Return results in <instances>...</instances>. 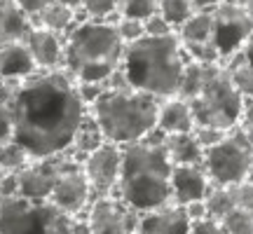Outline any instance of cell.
<instances>
[{
    "label": "cell",
    "mask_w": 253,
    "mask_h": 234,
    "mask_svg": "<svg viewBox=\"0 0 253 234\" xmlns=\"http://www.w3.org/2000/svg\"><path fill=\"white\" fill-rule=\"evenodd\" d=\"M78 82L66 71H36L12 91V141L31 159H47L71 150L75 131L87 117Z\"/></svg>",
    "instance_id": "cell-1"
},
{
    "label": "cell",
    "mask_w": 253,
    "mask_h": 234,
    "mask_svg": "<svg viewBox=\"0 0 253 234\" xmlns=\"http://www.w3.org/2000/svg\"><path fill=\"white\" fill-rule=\"evenodd\" d=\"M173 164L164 148V136L155 131L138 143L122 148V173L118 197L136 213H150L171 201Z\"/></svg>",
    "instance_id": "cell-2"
},
{
    "label": "cell",
    "mask_w": 253,
    "mask_h": 234,
    "mask_svg": "<svg viewBox=\"0 0 253 234\" xmlns=\"http://www.w3.org/2000/svg\"><path fill=\"white\" fill-rule=\"evenodd\" d=\"M188 56L183 54L178 36L141 38L125 47L122 73L131 89L145 91L155 99L167 101L178 96Z\"/></svg>",
    "instance_id": "cell-3"
},
{
    "label": "cell",
    "mask_w": 253,
    "mask_h": 234,
    "mask_svg": "<svg viewBox=\"0 0 253 234\" xmlns=\"http://www.w3.org/2000/svg\"><path fill=\"white\" fill-rule=\"evenodd\" d=\"M125 47L115 21L84 19L66 36L63 71L75 82L103 84L122 66Z\"/></svg>",
    "instance_id": "cell-4"
},
{
    "label": "cell",
    "mask_w": 253,
    "mask_h": 234,
    "mask_svg": "<svg viewBox=\"0 0 253 234\" xmlns=\"http://www.w3.org/2000/svg\"><path fill=\"white\" fill-rule=\"evenodd\" d=\"M160 103V99L131 87L106 89L89 106V115L96 119L108 143L125 148L155 134Z\"/></svg>",
    "instance_id": "cell-5"
},
{
    "label": "cell",
    "mask_w": 253,
    "mask_h": 234,
    "mask_svg": "<svg viewBox=\"0 0 253 234\" xmlns=\"http://www.w3.org/2000/svg\"><path fill=\"white\" fill-rule=\"evenodd\" d=\"M195 126H213L223 131H232L242 124L246 99L235 89L230 73L223 63L209 66L204 87L190 101Z\"/></svg>",
    "instance_id": "cell-6"
},
{
    "label": "cell",
    "mask_w": 253,
    "mask_h": 234,
    "mask_svg": "<svg viewBox=\"0 0 253 234\" xmlns=\"http://www.w3.org/2000/svg\"><path fill=\"white\" fill-rule=\"evenodd\" d=\"M202 166L213 188L253 183V143L242 126L204 153Z\"/></svg>",
    "instance_id": "cell-7"
},
{
    "label": "cell",
    "mask_w": 253,
    "mask_h": 234,
    "mask_svg": "<svg viewBox=\"0 0 253 234\" xmlns=\"http://www.w3.org/2000/svg\"><path fill=\"white\" fill-rule=\"evenodd\" d=\"M0 234H73V218L52 201L5 197L0 206Z\"/></svg>",
    "instance_id": "cell-8"
},
{
    "label": "cell",
    "mask_w": 253,
    "mask_h": 234,
    "mask_svg": "<svg viewBox=\"0 0 253 234\" xmlns=\"http://www.w3.org/2000/svg\"><path fill=\"white\" fill-rule=\"evenodd\" d=\"M211 14H213V40H216V49H218V54H220V63H225L251 38L253 19L242 9V5L237 0L220 2L216 9H211Z\"/></svg>",
    "instance_id": "cell-9"
},
{
    "label": "cell",
    "mask_w": 253,
    "mask_h": 234,
    "mask_svg": "<svg viewBox=\"0 0 253 234\" xmlns=\"http://www.w3.org/2000/svg\"><path fill=\"white\" fill-rule=\"evenodd\" d=\"M84 220L91 234H136L141 213H136L120 197L110 195V197H94Z\"/></svg>",
    "instance_id": "cell-10"
},
{
    "label": "cell",
    "mask_w": 253,
    "mask_h": 234,
    "mask_svg": "<svg viewBox=\"0 0 253 234\" xmlns=\"http://www.w3.org/2000/svg\"><path fill=\"white\" fill-rule=\"evenodd\" d=\"M91 197H94V192H91L87 176L82 171V164L71 155L66 166H63V171L59 173V180H56L54 190H52L49 201L59 211H63L66 216L78 218L82 211L89 208V204L94 201Z\"/></svg>",
    "instance_id": "cell-11"
},
{
    "label": "cell",
    "mask_w": 253,
    "mask_h": 234,
    "mask_svg": "<svg viewBox=\"0 0 253 234\" xmlns=\"http://www.w3.org/2000/svg\"><path fill=\"white\" fill-rule=\"evenodd\" d=\"M82 171L87 176L91 192L96 197H110L120 183L122 173V148L115 143H103L82 159Z\"/></svg>",
    "instance_id": "cell-12"
},
{
    "label": "cell",
    "mask_w": 253,
    "mask_h": 234,
    "mask_svg": "<svg viewBox=\"0 0 253 234\" xmlns=\"http://www.w3.org/2000/svg\"><path fill=\"white\" fill-rule=\"evenodd\" d=\"M176 36L181 40L183 54L190 61L197 63H220V54L216 49L213 40V14L209 12H195L192 17L183 24Z\"/></svg>",
    "instance_id": "cell-13"
},
{
    "label": "cell",
    "mask_w": 253,
    "mask_h": 234,
    "mask_svg": "<svg viewBox=\"0 0 253 234\" xmlns=\"http://www.w3.org/2000/svg\"><path fill=\"white\" fill-rule=\"evenodd\" d=\"M68 157H71V153L47 157V159H33L26 169H21L17 173L19 197L33 199V201H49L52 190H54L59 173L63 171Z\"/></svg>",
    "instance_id": "cell-14"
},
{
    "label": "cell",
    "mask_w": 253,
    "mask_h": 234,
    "mask_svg": "<svg viewBox=\"0 0 253 234\" xmlns=\"http://www.w3.org/2000/svg\"><path fill=\"white\" fill-rule=\"evenodd\" d=\"M28 54L38 71H63L66 61V38L47 28L33 26L24 40Z\"/></svg>",
    "instance_id": "cell-15"
},
{
    "label": "cell",
    "mask_w": 253,
    "mask_h": 234,
    "mask_svg": "<svg viewBox=\"0 0 253 234\" xmlns=\"http://www.w3.org/2000/svg\"><path fill=\"white\" fill-rule=\"evenodd\" d=\"M211 180L202 164L192 166H173L171 171V201L176 206H185L190 201L207 199L211 192Z\"/></svg>",
    "instance_id": "cell-16"
},
{
    "label": "cell",
    "mask_w": 253,
    "mask_h": 234,
    "mask_svg": "<svg viewBox=\"0 0 253 234\" xmlns=\"http://www.w3.org/2000/svg\"><path fill=\"white\" fill-rule=\"evenodd\" d=\"M190 223L183 206L169 204L157 211L143 213L138 220L136 234H190Z\"/></svg>",
    "instance_id": "cell-17"
},
{
    "label": "cell",
    "mask_w": 253,
    "mask_h": 234,
    "mask_svg": "<svg viewBox=\"0 0 253 234\" xmlns=\"http://www.w3.org/2000/svg\"><path fill=\"white\" fill-rule=\"evenodd\" d=\"M157 134L173 136V134H192L195 131V117L188 101L178 99H167L160 103V113H157Z\"/></svg>",
    "instance_id": "cell-18"
},
{
    "label": "cell",
    "mask_w": 253,
    "mask_h": 234,
    "mask_svg": "<svg viewBox=\"0 0 253 234\" xmlns=\"http://www.w3.org/2000/svg\"><path fill=\"white\" fill-rule=\"evenodd\" d=\"M36 71V63L24 42L7 45L0 49V82L2 84H17V82L31 78Z\"/></svg>",
    "instance_id": "cell-19"
},
{
    "label": "cell",
    "mask_w": 253,
    "mask_h": 234,
    "mask_svg": "<svg viewBox=\"0 0 253 234\" xmlns=\"http://www.w3.org/2000/svg\"><path fill=\"white\" fill-rule=\"evenodd\" d=\"M33 26V19L24 14L14 0H0V49L24 42Z\"/></svg>",
    "instance_id": "cell-20"
},
{
    "label": "cell",
    "mask_w": 253,
    "mask_h": 234,
    "mask_svg": "<svg viewBox=\"0 0 253 234\" xmlns=\"http://www.w3.org/2000/svg\"><path fill=\"white\" fill-rule=\"evenodd\" d=\"M164 148L173 166H192V164H202L204 159V150L192 134L164 136Z\"/></svg>",
    "instance_id": "cell-21"
},
{
    "label": "cell",
    "mask_w": 253,
    "mask_h": 234,
    "mask_svg": "<svg viewBox=\"0 0 253 234\" xmlns=\"http://www.w3.org/2000/svg\"><path fill=\"white\" fill-rule=\"evenodd\" d=\"M33 24L66 38L73 28L80 24V21H78V12H73L71 7H66V5H61V2H56L54 0L52 5H47V7L38 14Z\"/></svg>",
    "instance_id": "cell-22"
},
{
    "label": "cell",
    "mask_w": 253,
    "mask_h": 234,
    "mask_svg": "<svg viewBox=\"0 0 253 234\" xmlns=\"http://www.w3.org/2000/svg\"><path fill=\"white\" fill-rule=\"evenodd\" d=\"M103 143H108V141H106V136H103V131H101V126L96 124V119L87 113V117L82 119L80 129L75 131V138H73V145H71L68 153L80 155L82 159H84L87 155H91L94 150H99Z\"/></svg>",
    "instance_id": "cell-23"
},
{
    "label": "cell",
    "mask_w": 253,
    "mask_h": 234,
    "mask_svg": "<svg viewBox=\"0 0 253 234\" xmlns=\"http://www.w3.org/2000/svg\"><path fill=\"white\" fill-rule=\"evenodd\" d=\"M223 66H225L227 73H230V80L235 84V89L239 91L246 101L253 99V66L251 63L237 52V54L230 56Z\"/></svg>",
    "instance_id": "cell-24"
},
{
    "label": "cell",
    "mask_w": 253,
    "mask_h": 234,
    "mask_svg": "<svg viewBox=\"0 0 253 234\" xmlns=\"http://www.w3.org/2000/svg\"><path fill=\"white\" fill-rule=\"evenodd\" d=\"M209 66L213 63H197V61H185V68H183V80H181V89H178V99L183 101H192L199 94V89L204 87V80H207Z\"/></svg>",
    "instance_id": "cell-25"
},
{
    "label": "cell",
    "mask_w": 253,
    "mask_h": 234,
    "mask_svg": "<svg viewBox=\"0 0 253 234\" xmlns=\"http://www.w3.org/2000/svg\"><path fill=\"white\" fill-rule=\"evenodd\" d=\"M33 162L28 153L14 141L0 143V176L5 173H19L21 169H26L28 164Z\"/></svg>",
    "instance_id": "cell-26"
},
{
    "label": "cell",
    "mask_w": 253,
    "mask_h": 234,
    "mask_svg": "<svg viewBox=\"0 0 253 234\" xmlns=\"http://www.w3.org/2000/svg\"><path fill=\"white\" fill-rule=\"evenodd\" d=\"M227 234H253V208L235 206L218 220Z\"/></svg>",
    "instance_id": "cell-27"
},
{
    "label": "cell",
    "mask_w": 253,
    "mask_h": 234,
    "mask_svg": "<svg viewBox=\"0 0 253 234\" xmlns=\"http://www.w3.org/2000/svg\"><path fill=\"white\" fill-rule=\"evenodd\" d=\"M157 12L178 31L195 14V5H192V0H160Z\"/></svg>",
    "instance_id": "cell-28"
},
{
    "label": "cell",
    "mask_w": 253,
    "mask_h": 234,
    "mask_svg": "<svg viewBox=\"0 0 253 234\" xmlns=\"http://www.w3.org/2000/svg\"><path fill=\"white\" fill-rule=\"evenodd\" d=\"M12 91H14V84H2L0 82V143L12 141V131H14Z\"/></svg>",
    "instance_id": "cell-29"
},
{
    "label": "cell",
    "mask_w": 253,
    "mask_h": 234,
    "mask_svg": "<svg viewBox=\"0 0 253 234\" xmlns=\"http://www.w3.org/2000/svg\"><path fill=\"white\" fill-rule=\"evenodd\" d=\"M160 7V0H118V17L148 19Z\"/></svg>",
    "instance_id": "cell-30"
},
{
    "label": "cell",
    "mask_w": 253,
    "mask_h": 234,
    "mask_svg": "<svg viewBox=\"0 0 253 234\" xmlns=\"http://www.w3.org/2000/svg\"><path fill=\"white\" fill-rule=\"evenodd\" d=\"M115 28H118L120 38L125 45L138 42L141 38H145V21L143 19H131V17H118L115 19Z\"/></svg>",
    "instance_id": "cell-31"
},
{
    "label": "cell",
    "mask_w": 253,
    "mask_h": 234,
    "mask_svg": "<svg viewBox=\"0 0 253 234\" xmlns=\"http://www.w3.org/2000/svg\"><path fill=\"white\" fill-rule=\"evenodd\" d=\"M82 12L96 21H110L118 14V0H82Z\"/></svg>",
    "instance_id": "cell-32"
},
{
    "label": "cell",
    "mask_w": 253,
    "mask_h": 234,
    "mask_svg": "<svg viewBox=\"0 0 253 234\" xmlns=\"http://www.w3.org/2000/svg\"><path fill=\"white\" fill-rule=\"evenodd\" d=\"M227 134H230V131L213 129V126H195V131H192V136L197 138V143L202 145V150H204V153H207L209 148H213V145L220 143Z\"/></svg>",
    "instance_id": "cell-33"
},
{
    "label": "cell",
    "mask_w": 253,
    "mask_h": 234,
    "mask_svg": "<svg viewBox=\"0 0 253 234\" xmlns=\"http://www.w3.org/2000/svg\"><path fill=\"white\" fill-rule=\"evenodd\" d=\"M173 33H176V28L160 12H155V14H150L145 19V36L148 38H167V36H173Z\"/></svg>",
    "instance_id": "cell-34"
},
{
    "label": "cell",
    "mask_w": 253,
    "mask_h": 234,
    "mask_svg": "<svg viewBox=\"0 0 253 234\" xmlns=\"http://www.w3.org/2000/svg\"><path fill=\"white\" fill-rule=\"evenodd\" d=\"M190 234H227V232L223 230L220 223L211 220V218H204V220H197V223L190 225Z\"/></svg>",
    "instance_id": "cell-35"
},
{
    "label": "cell",
    "mask_w": 253,
    "mask_h": 234,
    "mask_svg": "<svg viewBox=\"0 0 253 234\" xmlns=\"http://www.w3.org/2000/svg\"><path fill=\"white\" fill-rule=\"evenodd\" d=\"M14 2H17V7L21 9L24 14H28L31 19H36L47 5H52L54 0H14Z\"/></svg>",
    "instance_id": "cell-36"
},
{
    "label": "cell",
    "mask_w": 253,
    "mask_h": 234,
    "mask_svg": "<svg viewBox=\"0 0 253 234\" xmlns=\"http://www.w3.org/2000/svg\"><path fill=\"white\" fill-rule=\"evenodd\" d=\"M185 216H188L190 223H197V220H204L209 218V211H207V199H199V201H190L183 206Z\"/></svg>",
    "instance_id": "cell-37"
},
{
    "label": "cell",
    "mask_w": 253,
    "mask_h": 234,
    "mask_svg": "<svg viewBox=\"0 0 253 234\" xmlns=\"http://www.w3.org/2000/svg\"><path fill=\"white\" fill-rule=\"evenodd\" d=\"M242 129H244L246 134H249V138H251L253 143V99L246 101V108H244V115H242Z\"/></svg>",
    "instance_id": "cell-38"
},
{
    "label": "cell",
    "mask_w": 253,
    "mask_h": 234,
    "mask_svg": "<svg viewBox=\"0 0 253 234\" xmlns=\"http://www.w3.org/2000/svg\"><path fill=\"white\" fill-rule=\"evenodd\" d=\"M220 2H225V0H192L195 12H209V9H216Z\"/></svg>",
    "instance_id": "cell-39"
},
{
    "label": "cell",
    "mask_w": 253,
    "mask_h": 234,
    "mask_svg": "<svg viewBox=\"0 0 253 234\" xmlns=\"http://www.w3.org/2000/svg\"><path fill=\"white\" fill-rule=\"evenodd\" d=\"M239 54L244 56L246 61H249V63H251V66H253V33H251V38L246 40V45L242 47V49H239Z\"/></svg>",
    "instance_id": "cell-40"
},
{
    "label": "cell",
    "mask_w": 253,
    "mask_h": 234,
    "mask_svg": "<svg viewBox=\"0 0 253 234\" xmlns=\"http://www.w3.org/2000/svg\"><path fill=\"white\" fill-rule=\"evenodd\" d=\"M56 2H61V5H66V7H71L73 12H78V14L82 12V0H56Z\"/></svg>",
    "instance_id": "cell-41"
},
{
    "label": "cell",
    "mask_w": 253,
    "mask_h": 234,
    "mask_svg": "<svg viewBox=\"0 0 253 234\" xmlns=\"http://www.w3.org/2000/svg\"><path fill=\"white\" fill-rule=\"evenodd\" d=\"M237 2H239V5H242V9H244L246 14L253 19V0H237Z\"/></svg>",
    "instance_id": "cell-42"
},
{
    "label": "cell",
    "mask_w": 253,
    "mask_h": 234,
    "mask_svg": "<svg viewBox=\"0 0 253 234\" xmlns=\"http://www.w3.org/2000/svg\"><path fill=\"white\" fill-rule=\"evenodd\" d=\"M2 199H5V195H2V188H0V206H2Z\"/></svg>",
    "instance_id": "cell-43"
}]
</instances>
